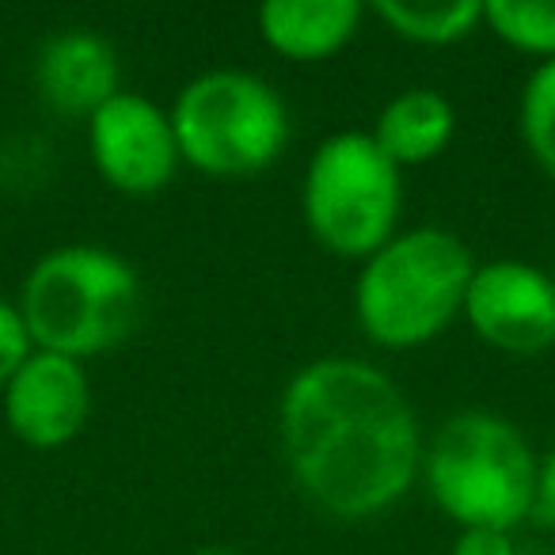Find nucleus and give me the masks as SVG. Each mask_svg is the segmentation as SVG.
<instances>
[{
  "mask_svg": "<svg viewBox=\"0 0 555 555\" xmlns=\"http://www.w3.org/2000/svg\"><path fill=\"white\" fill-rule=\"evenodd\" d=\"M278 441L297 491L343 521L385 514L423 472V426L408 392L365 358L301 365L278 400Z\"/></svg>",
  "mask_w": 555,
  "mask_h": 555,
  "instance_id": "1",
  "label": "nucleus"
},
{
  "mask_svg": "<svg viewBox=\"0 0 555 555\" xmlns=\"http://www.w3.org/2000/svg\"><path fill=\"white\" fill-rule=\"evenodd\" d=\"M472 270L476 259L453 229H400L358 267V327L385 350L426 347L464 312Z\"/></svg>",
  "mask_w": 555,
  "mask_h": 555,
  "instance_id": "2",
  "label": "nucleus"
},
{
  "mask_svg": "<svg viewBox=\"0 0 555 555\" xmlns=\"http://www.w3.org/2000/svg\"><path fill=\"white\" fill-rule=\"evenodd\" d=\"M16 305L35 350L88 362L130 339L141 312V278L103 244H62L31 262Z\"/></svg>",
  "mask_w": 555,
  "mask_h": 555,
  "instance_id": "3",
  "label": "nucleus"
},
{
  "mask_svg": "<svg viewBox=\"0 0 555 555\" xmlns=\"http://www.w3.org/2000/svg\"><path fill=\"white\" fill-rule=\"evenodd\" d=\"M423 483L456 529L514 532L532 517L537 453L521 426L494 411H456L423 449Z\"/></svg>",
  "mask_w": 555,
  "mask_h": 555,
  "instance_id": "4",
  "label": "nucleus"
},
{
  "mask_svg": "<svg viewBox=\"0 0 555 555\" xmlns=\"http://www.w3.org/2000/svg\"><path fill=\"white\" fill-rule=\"evenodd\" d=\"M179 156L214 179L267 171L289 145V107L270 80L247 69H206L168 107Z\"/></svg>",
  "mask_w": 555,
  "mask_h": 555,
  "instance_id": "5",
  "label": "nucleus"
},
{
  "mask_svg": "<svg viewBox=\"0 0 555 555\" xmlns=\"http://www.w3.org/2000/svg\"><path fill=\"white\" fill-rule=\"evenodd\" d=\"M403 179L370 130L327 133L301 179V214L320 247L343 259H370L400 232Z\"/></svg>",
  "mask_w": 555,
  "mask_h": 555,
  "instance_id": "6",
  "label": "nucleus"
},
{
  "mask_svg": "<svg viewBox=\"0 0 555 555\" xmlns=\"http://www.w3.org/2000/svg\"><path fill=\"white\" fill-rule=\"evenodd\" d=\"M88 156L103 183L130 198L164 191L183 164L168 107L133 88H122L88 118Z\"/></svg>",
  "mask_w": 555,
  "mask_h": 555,
  "instance_id": "7",
  "label": "nucleus"
},
{
  "mask_svg": "<svg viewBox=\"0 0 555 555\" xmlns=\"http://www.w3.org/2000/svg\"><path fill=\"white\" fill-rule=\"evenodd\" d=\"M461 317L487 347L540 354L555 347V278L525 259L476 262Z\"/></svg>",
  "mask_w": 555,
  "mask_h": 555,
  "instance_id": "8",
  "label": "nucleus"
},
{
  "mask_svg": "<svg viewBox=\"0 0 555 555\" xmlns=\"http://www.w3.org/2000/svg\"><path fill=\"white\" fill-rule=\"evenodd\" d=\"M0 408H4L9 430L24 446H69L92 415V377L77 358L35 350L4 385Z\"/></svg>",
  "mask_w": 555,
  "mask_h": 555,
  "instance_id": "9",
  "label": "nucleus"
},
{
  "mask_svg": "<svg viewBox=\"0 0 555 555\" xmlns=\"http://www.w3.org/2000/svg\"><path fill=\"white\" fill-rule=\"evenodd\" d=\"M35 88L50 111L88 122L103 103L122 92L118 50L88 27L57 31L35 57Z\"/></svg>",
  "mask_w": 555,
  "mask_h": 555,
  "instance_id": "10",
  "label": "nucleus"
},
{
  "mask_svg": "<svg viewBox=\"0 0 555 555\" xmlns=\"http://www.w3.org/2000/svg\"><path fill=\"white\" fill-rule=\"evenodd\" d=\"M365 4L358 0H267L255 12L259 35L289 62H324L358 35Z\"/></svg>",
  "mask_w": 555,
  "mask_h": 555,
  "instance_id": "11",
  "label": "nucleus"
},
{
  "mask_svg": "<svg viewBox=\"0 0 555 555\" xmlns=\"http://www.w3.org/2000/svg\"><path fill=\"white\" fill-rule=\"evenodd\" d=\"M373 141L396 168H418L438 160L456 133V107L446 92L430 85H411L380 107Z\"/></svg>",
  "mask_w": 555,
  "mask_h": 555,
  "instance_id": "12",
  "label": "nucleus"
},
{
  "mask_svg": "<svg viewBox=\"0 0 555 555\" xmlns=\"http://www.w3.org/2000/svg\"><path fill=\"white\" fill-rule=\"evenodd\" d=\"M370 12L392 35L418 47H449L483 24V0H377Z\"/></svg>",
  "mask_w": 555,
  "mask_h": 555,
  "instance_id": "13",
  "label": "nucleus"
},
{
  "mask_svg": "<svg viewBox=\"0 0 555 555\" xmlns=\"http://www.w3.org/2000/svg\"><path fill=\"white\" fill-rule=\"evenodd\" d=\"M517 133L547 179H555V57L537 62L517 95Z\"/></svg>",
  "mask_w": 555,
  "mask_h": 555,
  "instance_id": "14",
  "label": "nucleus"
},
{
  "mask_svg": "<svg viewBox=\"0 0 555 555\" xmlns=\"http://www.w3.org/2000/svg\"><path fill=\"white\" fill-rule=\"evenodd\" d=\"M483 24L521 54L555 57V0H487Z\"/></svg>",
  "mask_w": 555,
  "mask_h": 555,
  "instance_id": "15",
  "label": "nucleus"
},
{
  "mask_svg": "<svg viewBox=\"0 0 555 555\" xmlns=\"http://www.w3.org/2000/svg\"><path fill=\"white\" fill-rule=\"evenodd\" d=\"M35 354V339L24 324V312L16 301H4L0 297V388L9 385L12 373Z\"/></svg>",
  "mask_w": 555,
  "mask_h": 555,
  "instance_id": "16",
  "label": "nucleus"
},
{
  "mask_svg": "<svg viewBox=\"0 0 555 555\" xmlns=\"http://www.w3.org/2000/svg\"><path fill=\"white\" fill-rule=\"evenodd\" d=\"M449 555H517V544L506 529H456Z\"/></svg>",
  "mask_w": 555,
  "mask_h": 555,
  "instance_id": "17",
  "label": "nucleus"
},
{
  "mask_svg": "<svg viewBox=\"0 0 555 555\" xmlns=\"http://www.w3.org/2000/svg\"><path fill=\"white\" fill-rule=\"evenodd\" d=\"M532 517L555 529V446L537 456V487H532Z\"/></svg>",
  "mask_w": 555,
  "mask_h": 555,
  "instance_id": "18",
  "label": "nucleus"
},
{
  "mask_svg": "<svg viewBox=\"0 0 555 555\" xmlns=\"http://www.w3.org/2000/svg\"><path fill=\"white\" fill-rule=\"evenodd\" d=\"M191 555H240V552H232V547H198Z\"/></svg>",
  "mask_w": 555,
  "mask_h": 555,
  "instance_id": "19",
  "label": "nucleus"
}]
</instances>
